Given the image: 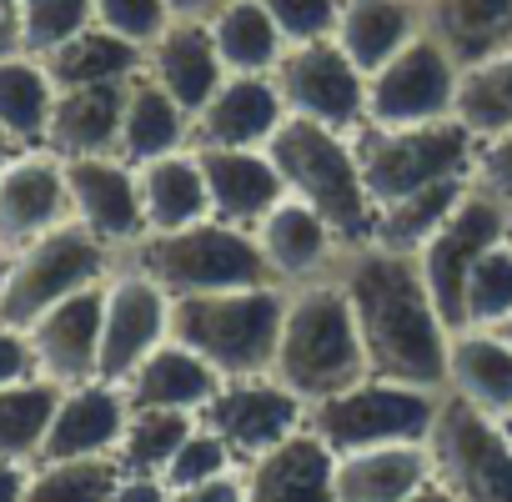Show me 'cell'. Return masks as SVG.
Here are the masks:
<instances>
[{
  "instance_id": "cell-1",
  "label": "cell",
  "mask_w": 512,
  "mask_h": 502,
  "mask_svg": "<svg viewBox=\"0 0 512 502\" xmlns=\"http://www.w3.org/2000/svg\"><path fill=\"white\" fill-rule=\"evenodd\" d=\"M337 282L347 292V307H352V322L367 352V372L442 392L452 327L442 322L417 257L372 246V241L347 246Z\"/></svg>"
},
{
  "instance_id": "cell-2",
  "label": "cell",
  "mask_w": 512,
  "mask_h": 502,
  "mask_svg": "<svg viewBox=\"0 0 512 502\" xmlns=\"http://www.w3.org/2000/svg\"><path fill=\"white\" fill-rule=\"evenodd\" d=\"M287 317V287H226L171 297V342L191 347L221 382L267 377Z\"/></svg>"
},
{
  "instance_id": "cell-3",
  "label": "cell",
  "mask_w": 512,
  "mask_h": 502,
  "mask_svg": "<svg viewBox=\"0 0 512 502\" xmlns=\"http://www.w3.org/2000/svg\"><path fill=\"white\" fill-rule=\"evenodd\" d=\"M272 377L292 387L307 407L367 377V352H362V337H357V322H352V307L337 277L287 292Z\"/></svg>"
},
{
  "instance_id": "cell-4",
  "label": "cell",
  "mask_w": 512,
  "mask_h": 502,
  "mask_svg": "<svg viewBox=\"0 0 512 502\" xmlns=\"http://www.w3.org/2000/svg\"><path fill=\"white\" fill-rule=\"evenodd\" d=\"M267 156H272L287 196L312 206L342 236V246H367L372 241L377 206H372L367 181L357 171V151H352L347 131L287 116L277 126V136L267 141Z\"/></svg>"
},
{
  "instance_id": "cell-5",
  "label": "cell",
  "mask_w": 512,
  "mask_h": 502,
  "mask_svg": "<svg viewBox=\"0 0 512 502\" xmlns=\"http://www.w3.org/2000/svg\"><path fill=\"white\" fill-rule=\"evenodd\" d=\"M116 262L146 272L166 297H196V292H226V287H277L262 251H256V236L216 216H201L181 231H146Z\"/></svg>"
},
{
  "instance_id": "cell-6",
  "label": "cell",
  "mask_w": 512,
  "mask_h": 502,
  "mask_svg": "<svg viewBox=\"0 0 512 502\" xmlns=\"http://www.w3.org/2000/svg\"><path fill=\"white\" fill-rule=\"evenodd\" d=\"M352 151H357V171L367 181L372 206H387V201L412 196L422 186L472 176L477 141L452 116L422 121V126H372V121H362L352 131Z\"/></svg>"
},
{
  "instance_id": "cell-7",
  "label": "cell",
  "mask_w": 512,
  "mask_h": 502,
  "mask_svg": "<svg viewBox=\"0 0 512 502\" xmlns=\"http://www.w3.org/2000/svg\"><path fill=\"white\" fill-rule=\"evenodd\" d=\"M442 392L392 382V377H362L322 402L307 407V427L337 452H367V447H392V442H427L437 422Z\"/></svg>"
},
{
  "instance_id": "cell-8",
  "label": "cell",
  "mask_w": 512,
  "mask_h": 502,
  "mask_svg": "<svg viewBox=\"0 0 512 502\" xmlns=\"http://www.w3.org/2000/svg\"><path fill=\"white\" fill-rule=\"evenodd\" d=\"M111 272H116V251L101 236H91L81 221H66L11 257V277L6 292H0V322L31 332L56 302L106 282Z\"/></svg>"
},
{
  "instance_id": "cell-9",
  "label": "cell",
  "mask_w": 512,
  "mask_h": 502,
  "mask_svg": "<svg viewBox=\"0 0 512 502\" xmlns=\"http://www.w3.org/2000/svg\"><path fill=\"white\" fill-rule=\"evenodd\" d=\"M427 452L432 477L457 502H512V432L502 417H487L442 392Z\"/></svg>"
},
{
  "instance_id": "cell-10",
  "label": "cell",
  "mask_w": 512,
  "mask_h": 502,
  "mask_svg": "<svg viewBox=\"0 0 512 502\" xmlns=\"http://www.w3.org/2000/svg\"><path fill=\"white\" fill-rule=\"evenodd\" d=\"M272 86L297 121H317L332 131H357L367 121V76L357 61L327 36V41H297L282 51Z\"/></svg>"
},
{
  "instance_id": "cell-11",
  "label": "cell",
  "mask_w": 512,
  "mask_h": 502,
  "mask_svg": "<svg viewBox=\"0 0 512 502\" xmlns=\"http://www.w3.org/2000/svg\"><path fill=\"white\" fill-rule=\"evenodd\" d=\"M457 56L437 36L407 41L382 71L367 76V121L372 126H422L447 121L457 106Z\"/></svg>"
},
{
  "instance_id": "cell-12",
  "label": "cell",
  "mask_w": 512,
  "mask_h": 502,
  "mask_svg": "<svg viewBox=\"0 0 512 502\" xmlns=\"http://www.w3.org/2000/svg\"><path fill=\"white\" fill-rule=\"evenodd\" d=\"M507 231H512V211H507L497 196L467 186V196L452 206V216H447V221L432 231V241L417 251L422 282H427V292H432V302H437V312H442V322H447L452 332H457V322H462V287H467L472 267L482 262V251L497 246Z\"/></svg>"
},
{
  "instance_id": "cell-13",
  "label": "cell",
  "mask_w": 512,
  "mask_h": 502,
  "mask_svg": "<svg viewBox=\"0 0 512 502\" xmlns=\"http://www.w3.org/2000/svg\"><path fill=\"white\" fill-rule=\"evenodd\" d=\"M201 422L246 467L307 427V402L292 387H282L272 372L267 377H236V382L216 387V397L201 407Z\"/></svg>"
},
{
  "instance_id": "cell-14",
  "label": "cell",
  "mask_w": 512,
  "mask_h": 502,
  "mask_svg": "<svg viewBox=\"0 0 512 502\" xmlns=\"http://www.w3.org/2000/svg\"><path fill=\"white\" fill-rule=\"evenodd\" d=\"M161 342H171V297L136 267L116 262L101 312V382H126Z\"/></svg>"
},
{
  "instance_id": "cell-15",
  "label": "cell",
  "mask_w": 512,
  "mask_h": 502,
  "mask_svg": "<svg viewBox=\"0 0 512 502\" xmlns=\"http://www.w3.org/2000/svg\"><path fill=\"white\" fill-rule=\"evenodd\" d=\"M76 221L66 161L46 146L16 151L11 166L0 171V251H26L31 241L51 236L56 226Z\"/></svg>"
},
{
  "instance_id": "cell-16",
  "label": "cell",
  "mask_w": 512,
  "mask_h": 502,
  "mask_svg": "<svg viewBox=\"0 0 512 502\" xmlns=\"http://www.w3.org/2000/svg\"><path fill=\"white\" fill-rule=\"evenodd\" d=\"M251 236H256V251H262L272 282L287 287V292H292V287H307V282L337 277V267H342V257H347L342 236H337L312 206H302V201H292V196H282L262 221H256Z\"/></svg>"
},
{
  "instance_id": "cell-17",
  "label": "cell",
  "mask_w": 512,
  "mask_h": 502,
  "mask_svg": "<svg viewBox=\"0 0 512 502\" xmlns=\"http://www.w3.org/2000/svg\"><path fill=\"white\" fill-rule=\"evenodd\" d=\"M66 186L76 221L101 236L116 257L146 236V206H141V176L121 156H81L66 161Z\"/></svg>"
},
{
  "instance_id": "cell-18",
  "label": "cell",
  "mask_w": 512,
  "mask_h": 502,
  "mask_svg": "<svg viewBox=\"0 0 512 502\" xmlns=\"http://www.w3.org/2000/svg\"><path fill=\"white\" fill-rule=\"evenodd\" d=\"M101 312H106V282L56 302L26 337L36 352V372L56 387H86L101 382Z\"/></svg>"
},
{
  "instance_id": "cell-19",
  "label": "cell",
  "mask_w": 512,
  "mask_h": 502,
  "mask_svg": "<svg viewBox=\"0 0 512 502\" xmlns=\"http://www.w3.org/2000/svg\"><path fill=\"white\" fill-rule=\"evenodd\" d=\"M287 106L272 76H226L221 91L191 116V151H267Z\"/></svg>"
},
{
  "instance_id": "cell-20",
  "label": "cell",
  "mask_w": 512,
  "mask_h": 502,
  "mask_svg": "<svg viewBox=\"0 0 512 502\" xmlns=\"http://www.w3.org/2000/svg\"><path fill=\"white\" fill-rule=\"evenodd\" d=\"M241 502H337V452L302 427L241 467Z\"/></svg>"
},
{
  "instance_id": "cell-21",
  "label": "cell",
  "mask_w": 512,
  "mask_h": 502,
  "mask_svg": "<svg viewBox=\"0 0 512 502\" xmlns=\"http://www.w3.org/2000/svg\"><path fill=\"white\" fill-rule=\"evenodd\" d=\"M131 402L116 382H86V387H66L56 422L46 432L41 462H61V457H116L121 432H126Z\"/></svg>"
},
{
  "instance_id": "cell-22",
  "label": "cell",
  "mask_w": 512,
  "mask_h": 502,
  "mask_svg": "<svg viewBox=\"0 0 512 502\" xmlns=\"http://www.w3.org/2000/svg\"><path fill=\"white\" fill-rule=\"evenodd\" d=\"M146 76L156 86H166L191 116L221 91V81L231 76L216 41H211V26L206 21H171L151 46H146Z\"/></svg>"
},
{
  "instance_id": "cell-23",
  "label": "cell",
  "mask_w": 512,
  "mask_h": 502,
  "mask_svg": "<svg viewBox=\"0 0 512 502\" xmlns=\"http://www.w3.org/2000/svg\"><path fill=\"white\" fill-rule=\"evenodd\" d=\"M442 392L507 422L512 417V342L497 327H457L447 342Z\"/></svg>"
},
{
  "instance_id": "cell-24",
  "label": "cell",
  "mask_w": 512,
  "mask_h": 502,
  "mask_svg": "<svg viewBox=\"0 0 512 502\" xmlns=\"http://www.w3.org/2000/svg\"><path fill=\"white\" fill-rule=\"evenodd\" d=\"M121 111H126V81L56 91L51 126H46V151H56L61 161L116 156L121 151Z\"/></svg>"
},
{
  "instance_id": "cell-25",
  "label": "cell",
  "mask_w": 512,
  "mask_h": 502,
  "mask_svg": "<svg viewBox=\"0 0 512 502\" xmlns=\"http://www.w3.org/2000/svg\"><path fill=\"white\" fill-rule=\"evenodd\" d=\"M196 161H201L216 221H231V226L251 231L287 196V186H282L267 151H196Z\"/></svg>"
},
{
  "instance_id": "cell-26",
  "label": "cell",
  "mask_w": 512,
  "mask_h": 502,
  "mask_svg": "<svg viewBox=\"0 0 512 502\" xmlns=\"http://www.w3.org/2000/svg\"><path fill=\"white\" fill-rule=\"evenodd\" d=\"M176 151H191V111L166 91L156 86L146 71H136L126 81V111H121V161L131 166H146V161H161V156H176Z\"/></svg>"
},
{
  "instance_id": "cell-27",
  "label": "cell",
  "mask_w": 512,
  "mask_h": 502,
  "mask_svg": "<svg viewBox=\"0 0 512 502\" xmlns=\"http://www.w3.org/2000/svg\"><path fill=\"white\" fill-rule=\"evenodd\" d=\"M432 482L427 442H392L337 457V502H412Z\"/></svg>"
},
{
  "instance_id": "cell-28",
  "label": "cell",
  "mask_w": 512,
  "mask_h": 502,
  "mask_svg": "<svg viewBox=\"0 0 512 502\" xmlns=\"http://www.w3.org/2000/svg\"><path fill=\"white\" fill-rule=\"evenodd\" d=\"M422 31L427 21H422V6H412V0H342V21L332 41L357 61L362 76H372Z\"/></svg>"
},
{
  "instance_id": "cell-29",
  "label": "cell",
  "mask_w": 512,
  "mask_h": 502,
  "mask_svg": "<svg viewBox=\"0 0 512 502\" xmlns=\"http://www.w3.org/2000/svg\"><path fill=\"white\" fill-rule=\"evenodd\" d=\"M216 387H221V377L191 347H181V342H161L121 382V392H126L131 407H176V412H196V417L216 397Z\"/></svg>"
},
{
  "instance_id": "cell-30",
  "label": "cell",
  "mask_w": 512,
  "mask_h": 502,
  "mask_svg": "<svg viewBox=\"0 0 512 502\" xmlns=\"http://www.w3.org/2000/svg\"><path fill=\"white\" fill-rule=\"evenodd\" d=\"M427 36H437L457 66L512 51V0H427Z\"/></svg>"
},
{
  "instance_id": "cell-31",
  "label": "cell",
  "mask_w": 512,
  "mask_h": 502,
  "mask_svg": "<svg viewBox=\"0 0 512 502\" xmlns=\"http://www.w3.org/2000/svg\"><path fill=\"white\" fill-rule=\"evenodd\" d=\"M46 76L56 81V91L66 86H106V81H131L136 71H146V46L106 31V26H86L81 36H71L66 46H56L51 56H41Z\"/></svg>"
},
{
  "instance_id": "cell-32",
  "label": "cell",
  "mask_w": 512,
  "mask_h": 502,
  "mask_svg": "<svg viewBox=\"0 0 512 502\" xmlns=\"http://www.w3.org/2000/svg\"><path fill=\"white\" fill-rule=\"evenodd\" d=\"M136 176H141L146 231H181V226L211 216V196H206V176H201L196 151L146 161V166H136Z\"/></svg>"
},
{
  "instance_id": "cell-33",
  "label": "cell",
  "mask_w": 512,
  "mask_h": 502,
  "mask_svg": "<svg viewBox=\"0 0 512 502\" xmlns=\"http://www.w3.org/2000/svg\"><path fill=\"white\" fill-rule=\"evenodd\" d=\"M206 26H211V41H216L231 76H272L282 51H287V36L277 31V21L262 0H231Z\"/></svg>"
},
{
  "instance_id": "cell-34",
  "label": "cell",
  "mask_w": 512,
  "mask_h": 502,
  "mask_svg": "<svg viewBox=\"0 0 512 502\" xmlns=\"http://www.w3.org/2000/svg\"><path fill=\"white\" fill-rule=\"evenodd\" d=\"M472 176H457V181H437V186H422L412 196H397L387 206H377V221H372V246H387V251H417L432 241V231L452 216V206L467 196Z\"/></svg>"
},
{
  "instance_id": "cell-35",
  "label": "cell",
  "mask_w": 512,
  "mask_h": 502,
  "mask_svg": "<svg viewBox=\"0 0 512 502\" xmlns=\"http://www.w3.org/2000/svg\"><path fill=\"white\" fill-rule=\"evenodd\" d=\"M51 106H56V81L46 76V66L36 56L0 61V131L16 146H26V151L46 146Z\"/></svg>"
},
{
  "instance_id": "cell-36",
  "label": "cell",
  "mask_w": 512,
  "mask_h": 502,
  "mask_svg": "<svg viewBox=\"0 0 512 502\" xmlns=\"http://www.w3.org/2000/svg\"><path fill=\"white\" fill-rule=\"evenodd\" d=\"M61 392L66 387H56L46 377H26V382L0 387V457L21 462V467L41 462V447H46V432L56 422Z\"/></svg>"
},
{
  "instance_id": "cell-37",
  "label": "cell",
  "mask_w": 512,
  "mask_h": 502,
  "mask_svg": "<svg viewBox=\"0 0 512 502\" xmlns=\"http://www.w3.org/2000/svg\"><path fill=\"white\" fill-rule=\"evenodd\" d=\"M452 121L472 131V141L512 131V51L467 61L457 76V106Z\"/></svg>"
},
{
  "instance_id": "cell-38",
  "label": "cell",
  "mask_w": 512,
  "mask_h": 502,
  "mask_svg": "<svg viewBox=\"0 0 512 502\" xmlns=\"http://www.w3.org/2000/svg\"><path fill=\"white\" fill-rule=\"evenodd\" d=\"M196 422H201L196 412H176V407H131L121 447H116V462L126 472L161 477L171 467V457L181 452V442L196 432Z\"/></svg>"
},
{
  "instance_id": "cell-39",
  "label": "cell",
  "mask_w": 512,
  "mask_h": 502,
  "mask_svg": "<svg viewBox=\"0 0 512 502\" xmlns=\"http://www.w3.org/2000/svg\"><path fill=\"white\" fill-rule=\"evenodd\" d=\"M116 457H61V462H36L26 482V502H111L121 482Z\"/></svg>"
},
{
  "instance_id": "cell-40",
  "label": "cell",
  "mask_w": 512,
  "mask_h": 502,
  "mask_svg": "<svg viewBox=\"0 0 512 502\" xmlns=\"http://www.w3.org/2000/svg\"><path fill=\"white\" fill-rule=\"evenodd\" d=\"M512 317V231L482 251L462 287V322L457 327H502Z\"/></svg>"
},
{
  "instance_id": "cell-41",
  "label": "cell",
  "mask_w": 512,
  "mask_h": 502,
  "mask_svg": "<svg viewBox=\"0 0 512 502\" xmlns=\"http://www.w3.org/2000/svg\"><path fill=\"white\" fill-rule=\"evenodd\" d=\"M26 16V56H51L86 26H96V0H21Z\"/></svg>"
},
{
  "instance_id": "cell-42",
  "label": "cell",
  "mask_w": 512,
  "mask_h": 502,
  "mask_svg": "<svg viewBox=\"0 0 512 502\" xmlns=\"http://www.w3.org/2000/svg\"><path fill=\"white\" fill-rule=\"evenodd\" d=\"M231 472H241V462H236V452L206 427V422H196V432L181 442V452L171 457V467L161 472V482L171 487V492H181V487H206V482H221V477H231Z\"/></svg>"
},
{
  "instance_id": "cell-43",
  "label": "cell",
  "mask_w": 512,
  "mask_h": 502,
  "mask_svg": "<svg viewBox=\"0 0 512 502\" xmlns=\"http://www.w3.org/2000/svg\"><path fill=\"white\" fill-rule=\"evenodd\" d=\"M171 6L166 0H96V26L136 41V46H151L166 26H171Z\"/></svg>"
},
{
  "instance_id": "cell-44",
  "label": "cell",
  "mask_w": 512,
  "mask_h": 502,
  "mask_svg": "<svg viewBox=\"0 0 512 502\" xmlns=\"http://www.w3.org/2000/svg\"><path fill=\"white\" fill-rule=\"evenodd\" d=\"M262 6L272 11L287 46L327 41V36H337V21H342V0H262Z\"/></svg>"
},
{
  "instance_id": "cell-45",
  "label": "cell",
  "mask_w": 512,
  "mask_h": 502,
  "mask_svg": "<svg viewBox=\"0 0 512 502\" xmlns=\"http://www.w3.org/2000/svg\"><path fill=\"white\" fill-rule=\"evenodd\" d=\"M472 186L487 191V196H497V201L512 211V131L477 141V156H472Z\"/></svg>"
},
{
  "instance_id": "cell-46",
  "label": "cell",
  "mask_w": 512,
  "mask_h": 502,
  "mask_svg": "<svg viewBox=\"0 0 512 502\" xmlns=\"http://www.w3.org/2000/svg\"><path fill=\"white\" fill-rule=\"evenodd\" d=\"M26 377H41V372H36V352H31V337L0 322V387H11V382H26Z\"/></svg>"
},
{
  "instance_id": "cell-47",
  "label": "cell",
  "mask_w": 512,
  "mask_h": 502,
  "mask_svg": "<svg viewBox=\"0 0 512 502\" xmlns=\"http://www.w3.org/2000/svg\"><path fill=\"white\" fill-rule=\"evenodd\" d=\"M26 56V16L21 0H0V61Z\"/></svg>"
},
{
  "instance_id": "cell-48",
  "label": "cell",
  "mask_w": 512,
  "mask_h": 502,
  "mask_svg": "<svg viewBox=\"0 0 512 502\" xmlns=\"http://www.w3.org/2000/svg\"><path fill=\"white\" fill-rule=\"evenodd\" d=\"M166 497H171V487L146 472H121V482L111 492V502H166Z\"/></svg>"
},
{
  "instance_id": "cell-49",
  "label": "cell",
  "mask_w": 512,
  "mask_h": 502,
  "mask_svg": "<svg viewBox=\"0 0 512 502\" xmlns=\"http://www.w3.org/2000/svg\"><path fill=\"white\" fill-rule=\"evenodd\" d=\"M166 502H241V472H231L221 482H206V487H181Z\"/></svg>"
},
{
  "instance_id": "cell-50",
  "label": "cell",
  "mask_w": 512,
  "mask_h": 502,
  "mask_svg": "<svg viewBox=\"0 0 512 502\" xmlns=\"http://www.w3.org/2000/svg\"><path fill=\"white\" fill-rule=\"evenodd\" d=\"M26 482H31V467L0 457V502H26Z\"/></svg>"
},
{
  "instance_id": "cell-51",
  "label": "cell",
  "mask_w": 512,
  "mask_h": 502,
  "mask_svg": "<svg viewBox=\"0 0 512 502\" xmlns=\"http://www.w3.org/2000/svg\"><path fill=\"white\" fill-rule=\"evenodd\" d=\"M176 21H211L216 11H226L231 0H166Z\"/></svg>"
},
{
  "instance_id": "cell-52",
  "label": "cell",
  "mask_w": 512,
  "mask_h": 502,
  "mask_svg": "<svg viewBox=\"0 0 512 502\" xmlns=\"http://www.w3.org/2000/svg\"><path fill=\"white\" fill-rule=\"evenodd\" d=\"M412 502H457V497H452V492H447V487H442V482L432 477V482H427V487H422V492H417Z\"/></svg>"
},
{
  "instance_id": "cell-53",
  "label": "cell",
  "mask_w": 512,
  "mask_h": 502,
  "mask_svg": "<svg viewBox=\"0 0 512 502\" xmlns=\"http://www.w3.org/2000/svg\"><path fill=\"white\" fill-rule=\"evenodd\" d=\"M16 151H21V146H16V141H11L6 131H0V171H6V166H11V156H16Z\"/></svg>"
},
{
  "instance_id": "cell-54",
  "label": "cell",
  "mask_w": 512,
  "mask_h": 502,
  "mask_svg": "<svg viewBox=\"0 0 512 502\" xmlns=\"http://www.w3.org/2000/svg\"><path fill=\"white\" fill-rule=\"evenodd\" d=\"M6 277H11V251H0V292H6Z\"/></svg>"
},
{
  "instance_id": "cell-55",
  "label": "cell",
  "mask_w": 512,
  "mask_h": 502,
  "mask_svg": "<svg viewBox=\"0 0 512 502\" xmlns=\"http://www.w3.org/2000/svg\"><path fill=\"white\" fill-rule=\"evenodd\" d=\"M497 332H502V337H507V342H512V317H507V322H502V327H497Z\"/></svg>"
},
{
  "instance_id": "cell-56",
  "label": "cell",
  "mask_w": 512,
  "mask_h": 502,
  "mask_svg": "<svg viewBox=\"0 0 512 502\" xmlns=\"http://www.w3.org/2000/svg\"><path fill=\"white\" fill-rule=\"evenodd\" d=\"M412 6H427V0H412Z\"/></svg>"
},
{
  "instance_id": "cell-57",
  "label": "cell",
  "mask_w": 512,
  "mask_h": 502,
  "mask_svg": "<svg viewBox=\"0 0 512 502\" xmlns=\"http://www.w3.org/2000/svg\"><path fill=\"white\" fill-rule=\"evenodd\" d=\"M507 432H512V417H507Z\"/></svg>"
}]
</instances>
